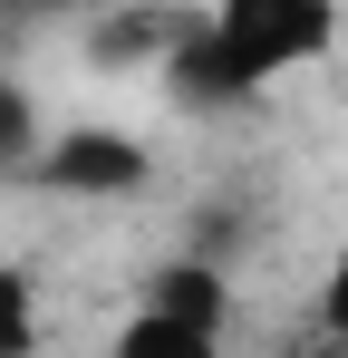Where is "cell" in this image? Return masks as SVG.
<instances>
[{
  "instance_id": "cell-2",
  "label": "cell",
  "mask_w": 348,
  "mask_h": 358,
  "mask_svg": "<svg viewBox=\"0 0 348 358\" xmlns=\"http://www.w3.org/2000/svg\"><path fill=\"white\" fill-rule=\"evenodd\" d=\"M29 175L49 184V194H136L155 165H145V145H136L126 126H68V136L39 145Z\"/></svg>"
},
{
  "instance_id": "cell-1",
  "label": "cell",
  "mask_w": 348,
  "mask_h": 358,
  "mask_svg": "<svg viewBox=\"0 0 348 358\" xmlns=\"http://www.w3.org/2000/svg\"><path fill=\"white\" fill-rule=\"evenodd\" d=\"M339 39V10L329 0H223L213 10V49L232 59V78L261 97L281 68H300V59H319Z\"/></svg>"
},
{
  "instance_id": "cell-9",
  "label": "cell",
  "mask_w": 348,
  "mask_h": 358,
  "mask_svg": "<svg viewBox=\"0 0 348 358\" xmlns=\"http://www.w3.org/2000/svg\"><path fill=\"white\" fill-rule=\"evenodd\" d=\"M319 358H348V349H339V339H329V349H319Z\"/></svg>"
},
{
  "instance_id": "cell-5",
  "label": "cell",
  "mask_w": 348,
  "mask_h": 358,
  "mask_svg": "<svg viewBox=\"0 0 348 358\" xmlns=\"http://www.w3.org/2000/svg\"><path fill=\"white\" fill-rule=\"evenodd\" d=\"M116 358H223V339L174 329V320H155V310H136V320L116 329Z\"/></svg>"
},
{
  "instance_id": "cell-4",
  "label": "cell",
  "mask_w": 348,
  "mask_h": 358,
  "mask_svg": "<svg viewBox=\"0 0 348 358\" xmlns=\"http://www.w3.org/2000/svg\"><path fill=\"white\" fill-rule=\"evenodd\" d=\"M165 78H174V97H184V107H203V117H223V107H252V87H242V78H232V59L213 49V20H194V29L174 39Z\"/></svg>"
},
{
  "instance_id": "cell-7",
  "label": "cell",
  "mask_w": 348,
  "mask_h": 358,
  "mask_svg": "<svg viewBox=\"0 0 348 358\" xmlns=\"http://www.w3.org/2000/svg\"><path fill=\"white\" fill-rule=\"evenodd\" d=\"M0 165H39V107L0 78Z\"/></svg>"
},
{
  "instance_id": "cell-3",
  "label": "cell",
  "mask_w": 348,
  "mask_h": 358,
  "mask_svg": "<svg viewBox=\"0 0 348 358\" xmlns=\"http://www.w3.org/2000/svg\"><path fill=\"white\" fill-rule=\"evenodd\" d=\"M145 310L155 320H174V329H203V339H223V320H232V281L213 271V262H165L155 271V291H145Z\"/></svg>"
},
{
  "instance_id": "cell-6",
  "label": "cell",
  "mask_w": 348,
  "mask_h": 358,
  "mask_svg": "<svg viewBox=\"0 0 348 358\" xmlns=\"http://www.w3.org/2000/svg\"><path fill=\"white\" fill-rule=\"evenodd\" d=\"M0 358H39V291L10 262H0Z\"/></svg>"
},
{
  "instance_id": "cell-8",
  "label": "cell",
  "mask_w": 348,
  "mask_h": 358,
  "mask_svg": "<svg viewBox=\"0 0 348 358\" xmlns=\"http://www.w3.org/2000/svg\"><path fill=\"white\" fill-rule=\"evenodd\" d=\"M319 329H329V339L348 349V252L329 262V271H319Z\"/></svg>"
}]
</instances>
